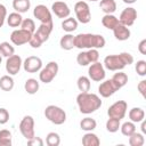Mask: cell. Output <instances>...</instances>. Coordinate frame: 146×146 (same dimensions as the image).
<instances>
[{
	"label": "cell",
	"mask_w": 146,
	"mask_h": 146,
	"mask_svg": "<svg viewBox=\"0 0 146 146\" xmlns=\"http://www.w3.org/2000/svg\"><path fill=\"white\" fill-rule=\"evenodd\" d=\"M52 29H54L52 22L51 23H41L40 26L32 34V36H31V39L29 41L30 46L32 48H34V49L40 48L42 46V43L46 42L49 39V36H50V34L52 32Z\"/></svg>",
	"instance_id": "277c9868"
},
{
	"label": "cell",
	"mask_w": 146,
	"mask_h": 146,
	"mask_svg": "<svg viewBox=\"0 0 146 146\" xmlns=\"http://www.w3.org/2000/svg\"><path fill=\"white\" fill-rule=\"evenodd\" d=\"M141 133H146V122H145V120H143L141 121Z\"/></svg>",
	"instance_id": "bcb514c9"
},
{
	"label": "cell",
	"mask_w": 146,
	"mask_h": 146,
	"mask_svg": "<svg viewBox=\"0 0 146 146\" xmlns=\"http://www.w3.org/2000/svg\"><path fill=\"white\" fill-rule=\"evenodd\" d=\"M21 29L26 30V31H29L30 33L33 34L36 27H35V23H34L33 19H31V18H25V19H23V22H22V24H21Z\"/></svg>",
	"instance_id": "f35d334b"
},
{
	"label": "cell",
	"mask_w": 146,
	"mask_h": 146,
	"mask_svg": "<svg viewBox=\"0 0 146 146\" xmlns=\"http://www.w3.org/2000/svg\"><path fill=\"white\" fill-rule=\"evenodd\" d=\"M74 13L76 16V21L82 24H87L91 19L90 7L86 1H78L74 5Z\"/></svg>",
	"instance_id": "52a82bcc"
},
{
	"label": "cell",
	"mask_w": 146,
	"mask_h": 146,
	"mask_svg": "<svg viewBox=\"0 0 146 146\" xmlns=\"http://www.w3.org/2000/svg\"><path fill=\"white\" fill-rule=\"evenodd\" d=\"M62 29L67 32V33H71L73 31H75L78 29V21L73 17H66L63 22H62Z\"/></svg>",
	"instance_id": "4316f807"
},
{
	"label": "cell",
	"mask_w": 146,
	"mask_h": 146,
	"mask_svg": "<svg viewBox=\"0 0 146 146\" xmlns=\"http://www.w3.org/2000/svg\"><path fill=\"white\" fill-rule=\"evenodd\" d=\"M137 89H138V91L140 92V95H141L143 97H145V96H146V80H141V81L137 84Z\"/></svg>",
	"instance_id": "ee69618b"
},
{
	"label": "cell",
	"mask_w": 146,
	"mask_h": 146,
	"mask_svg": "<svg viewBox=\"0 0 146 146\" xmlns=\"http://www.w3.org/2000/svg\"><path fill=\"white\" fill-rule=\"evenodd\" d=\"M99 52L97 49H88L86 51H81L76 56V62L80 66H88L95 62H98Z\"/></svg>",
	"instance_id": "9c48e42d"
},
{
	"label": "cell",
	"mask_w": 146,
	"mask_h": 146,
	"mask_svg": "<svg viewBox=\"0 0 146 146\" xmlns=\"http://www.w3.org/2000/svg\"><path fill=\"white\" fill-rule=\"evenodd\" d=\"M33 16L41 23H51L52 17L50 10L44 5H38L33 9Z\"/></svg>",
	"instance_id": "2e32d148"
},
{
	"label": "cell",
	"mask_w": 146,
	"mask_h": 146,
	"mask_svg": "<svg viewBox=\"0 0 146 146\" xmlns=\"http://www.w3.org/2000/svg\"><path fill=\"white\" fill-rule=\"evenodd\" d=\"M1 62H2V56H1V54H0V64H1Z\"/></svg>",
	"instance_id": "c3c4849f"
},
{
	"label": "cell",
	"mask_w": 146,
	"mask_h": 146,
	"mask_svg": "<svg viewBox=\"0 0 146 146\" xmlns=\"http://www.w3.org/2000/svg\"><path fill=\"white\" fill-rule=\"evenodd\" d=\"M112 31H113V34H114L115 39L119 40V41H125L131 35V32H130L129 27L125 26V25H123V24H121L120 22H119V24Z\"/></svg>",
	"instance_id": "d6986e66"
},
{
	"label": "cell",
	"mask_w": 146,
	"mask_h": 146,
	"mask_svg": "<svg viewBox=\"0 0 146 146\" xmlns=\"http://www.w3.org/2000/svg\"><path fill=\"white\" fill-rule=\"evenodd\" d=\"M19 131L22 133V136L29 140L31 139L32 137L35 136V132H34V119L31 116V115H25L22 121L19 122Z\"/></svg>",
	"instance_id": "ba28073f"
},
{
	"label": "cell",
	"mask_w": 146,
	"mask_h": 146,
	"mask_svg": "<svg viewBox=\"0 0 146 146\" xmlns=\"http://www.w3.org/2000/svg\"><path fill=\"white\" fill-rule=\"evenodd\" d=\"M58 64L56 62H49L43 68L40 70V73H39V80L43 83H50L57 75L58 73Z\"/></svg>",
	"instance_id": "8992f818"
},
{
	"label": "cell",
	"mask_w": 146,
	"mask_h": 146,
	"mask_svg": "<svg viewBox=\"0 0 146 146\" xmlns=\"http://www.w3.org/2000/svg\"><path fill=\"white\" fill-rule=\"evenodd\" d=\"M100 140L98 136L91 131H87L82 137V145L83 146H98Z\"/></svg>",
	"instance_id": "ffe728a7"
},
{
	"label": "cell",
	"mask_w": 146,
	"mask_h": 146,
	"mask_svg": "<svg viewBox=\"0 0 146 146\" xmlns=\"http://www.w3.org/2000/svg\"><path fill=\"white\" fill-rule=\"evenodd\" d=\"M59 46L64 50H72L74 48V35L71 33L64 34L59 40Z\"/></svg>",
	"instance_id": "44dd1931"
},
{
	"label": "cell",
	"mask_w": 146,
	"mask_h": 146,
	"mask_svg": "<svg viewBox=\"0 0 146 146\" xmlns=\"http://www.w3.org/2000/svg\"><path fill=\"white\" fill-rule=\"evenodd\" d=\"M88 78L92 81H96V82H102L104 79H105V68H104V65L99 62H95L92 64H90L89 68H88Z\"/></svg>",
	"instance_id": "8fae6325"
},
{
	"label": "cell",
	"mask_w": 146,
	"mask_h": 146,
	"mask_svg": "<svg viewBox=\"0 0 146 146\" xmlns=\"http://www.w3.org/2000/svg\"><path fill=\"white\" fill-rule=\"evenodd\" d=\"M11 132L7 129L0 130V146H10L11 145Z\"/></svg>",
	"instance_id": "d590c367"
},
{
	"label": "cell",
	"mask_w": 146,
	"mask_h": 146,
	"mask_svg": "<svg viewBox=\"0 0 146 146\" xmlns=\"http://www.w3.org/2000/svg\"><path fill=\"white\" fill-rule=\"evenodd\" d=\"M88 1H98V0H88Z\"/></svg>",
	"instance_id": "681fc988"
},
{
	"label": "cell",
	"mask_w": 146,
	"mask_h": 146,
	"mask_svg": "<svg viewBox=\"0 0 146 146\" xmlns=\"http://www.w3.org/2000/svg\"><path fill=\"white\" fill-rule=\"evenodd\" d=\"M138 51L141 55H146V39H143L138 44Z\"/></svg>",
	"instance_id": "f6af8a7d"
},
{
	"label": "cell",
	"mask_w": 146,
	"mask_h": 146,
	"mask_svg": "<svg viewBox=\"0 0 146 146\" xmlns=\"http://www.w3.org/2000/svg\"><path fill=\"white\" fill-rule=\"evenodd\" d=\"M105 43V38L100 34L80 33L74 36V47L79 49H102Z\"/></svg>",
	"instance_id": "6da1fadb"
},
{
	"label": "cell",
	"mask_w": 146,
	"mask_h": 146,
	"mask_svg": "<svg viewBox=\"0 0 146 146\" xmlns=\"http://www.w3.org/2000/svg\"><path fill=\"white\" fill-rule=\"evenodd\" d=\"M133 63V56L129 52H121L119 55H108L104 58V67L108 71H121L127 65Z\"/></svg>",
	"instance_id": "3957f363"
},
{
	"label": "cell",
	"mask_w": 146,
	"mask_h": 146,
	"mask_svg": "<svg viewBox=\"0 0 146 146\" xmlns=\"http://www.w3.org/2000/svg\"><path fill=\"white\" fill-rule=\"evenodd\" d=\"M135 70L137 72L138 75L140 76H145L146 75V62L145 60H138L136 63V66H135Z\"/></svg>",
	"instance_id": "ab89813d"
},
{
	"label": "cell",
	"mask_w": 146,
	"mask_h": 146,
	"mask_svg": "<svg viewBox=\"0 0 146 146\" xmlns=\"http://www.w3.org/2000/svg\"><path fill=\"white\" fill-rule=\"evenodd\" d=\"M117 90H119V88H117V86L113 82L112 79L105 80V81L102 82V83L99 84V87H98V92H99V95H100L102 97H104V98L111 97V96L114 95Z\"/></svg>",
	"instance_id": "e0dca14e"
},
{
	"label": "cell",
	"mask_w": 146,
	"mask_h": 146,
	"mask_svg": "<svg viewBox=\"0 0 146 146\" xmlns=\"http://www.w3.org/2000/svg\"><path fill=\"white\" fill-rule=\"evenodd\" d=\"M112 80L113 82L117 86L119 89H121L122 87H124L128 82V75L124 73V72H121V71H117V73H115L113 76H112Z\"/></svg>",
	"instance_id": "f546056e"
},
{
	"label": "cell",
	"mask_w": 146,
	"mask_h": 146,
	"mask_svg": "<svg viewBox=\"0 0 146 146\" xmlns=\"http://www.w3.org/2000/svg\"><path fill=\"white\" fill-rule=\"evenodd\" d=\"M46 144L48 146H58L60 144V137L57 132H49L46 137Z\"/></svg>",
	"instance_id": "74e56055"
},
{
	"label": "cell",
	"mask_w": 146,
	"mask_h": 146,
	"mask_svg": "<svg viewBox=\"0 0 146 146\" xmlns=\"http://www.w3.org/2000/svg\"><path fill=\"white\" fill-rule=\"evenodd\" d=\"M120 129H121L122 135L125 136V137H129V136H131L133 132H136V125H135V123L131 122V121L124 122L122 125H120Z\"/></svg>",
	"instance_id": "e575fe53"
},
{
	"label": "cell",
	"mask_w": 146,
	"mask_h": 146,
	"mask_svg": "<svg viewBox=\"0 0 146 146\" xmlns=\"http://www.w3.org/2000/svg\"><path fill=\"white\" fill-rule=\"evenodd\" d=\"M14 88V79L10 75H2L0 78V89L3 91H10Z\"/></svg>",
	"instance_id": "1f68e13d"
},
{
	"label": "cell",
	"mask_w": 146,
	"mask_h": 146,
	"mask_svg": "<svg viewBox=\"0 0 146 146\" xmlns=\"http://www.w3.org/2000/svg\"><path fill=\"white\" fill-rule=\"evenodd\" d=\"M6 18H7V8L2 3H0V27L3 26Z\"/></svg>",
	"instance_id": "7bdbcfd3"
},
{
	"label": "cell",
	"mask_w": 146,
	"mask_h": 146,
	"mask_svg": "<svg viewBox=\"0 0 146 146\" xmlns=\"http://www.w3.org/2000/svg\"><path fill=\"white\" fill-rule=\"evenodd\" d=\"M144 143H145L144 133L136 131L131 136H129V145L130 146H143Z\"/></svg>",
	"instance_id": "d6a6232c"
},
{
	"label": "cell",
	"mask_w": 146,
	"mask_h": 146,
	"mask_svg": "<svg viewBox=\"0 0 146 146\" xmlns=\"http://www.w3.org/2000/svg\"><path fill=\"white\" fill-rule=\"evenodd\" d=\"M6 19H7L8 26H10V27H18V26H21V24H22V22H23L22 15H21L19 13H17V11L10 13V14L7 16Z\"/></svg>",
	"instance_id": "d4e9b609"
},
{
	"label": "cell",
	"mask_w": 146,
	"mask_h": 146,
	"mask_svg": "<svg viewBox=\"0 0 146 146\" xmlns=\"http://www.w3.org/2000/svg\"><path fill=\"white\" fill-rule=\"evenodd\" d=\"M129 119L131 122L133 123H138V122H141L144 119H145V112L143 108L140 107H133L129 111Z\"/></svg>",
	"instance_id": "7402d4cb"
},
{
	"label": "cell",
	"mask_w": 146,
	"mask_h": 146,
	"mask_svg": "<svg viewBox=\"0 0 146 146\" xmlns=\"http://www.w3.org/2000/svg\"><path fill=\"white\" fill-rule=\"evenodd\" d=\"M99 8L104 14H113L116 10V2L115 0H100Z\"/></svg>",
	"instance_id": "cb8c5ba5"
},
{
	"label": "cell",
	"mask_w": 146,
	"mask_h": 146,
	"mask_svg": "<svg viewBox=\"0 0 146 146\" xmlns=\"http://www.w3.org/2000/svg\"><path fill=\"white\" fill-rule=\"evenodd\" d=\"M124 3H128V5H132V3H135L137 0H122Z\"/></svg>",
	"instance_id": "7dc6e473"
},
{
	"label": "cell",
	"mask_w": 146,
	"mask_h": 146,
	"mask_svg": "<svg viewBox=\"0 0 146 146\" xmlns=\"http://www.w3.org/2000/svg\"><path fill=\"white\" fill-rule=\"evenodd\" d=\"M22 65H23L22 57L19 55L14 54L10 57H8L6 60V71L7 73H9V75H16L19 72Z\"/></svg>",
	"instance_id": "7c38bea8"
},
{
	"label": "cell",
	"mask_w": 146,
	"mask_h": 146,
	"mask_svg": "<svg viewBox=\"0 0 146 146\" xmlns=\"http://www.w3.org/2000/svg\"><path fill=\"white\" fill-rule=\"evenodd\" d=\"M27 145L29 146H43V140L40 137H32L31 139L27 140Z\"/></svg>",
	"instance_id": "b9f144b4"
},
{
	"label": "cell",
	"mask_w": 146,
	"mask_h": 146,
	"mask_svg": "<svg viewBox=\"0 0 146 146\" xmlns=\"http://www.w3.org/2000/svg\"><path fill=\"white\" fill-rule=\"evenodd\" d=\"M51 10L58 18H66L71 14V9L68 5L64 1H55L51 5Z\"/></svg>",
	"instance_id": "ac0fdd59"
},
{
	"label": "cell",
	"mask_w": 146,
	"mask_h": 146,
	"mask_svg": "<svg viewBox=\"0 0 146 146\" xmlns=\"http://www.w3.org/2000/svg\"><path fill=\"white\" fill-rule=\"evenodd\" d=\"M31 36H32V33H30L26 30L19 29V30H15V31L11 32V34H10V41L15 46H22V44L29 43Z\"/></svg>",
	"instance_id": "4fadbf2b"
},
{
	"label": "cell",
	"mask_w": 146,
	"mask_h": 146,
	"mask_svg": "<svg viewBox=\"0 0 146 146\" xmlns=\"http://www.w3.org/2000/svg\"><path fill=\"white\" fill-rule=\"evenodd\" d=\"M96 127H97V122L92 117L87 116L80 121V128L83 131H92L96 129Z\"/></svg>",
	"instance_id": "f1b7e54d"
},
{
	"label": "cell",
	"mask_w": 146,
	"mask_h": 146,
	"mask_svg": "<svg viewBox=\"0 0 146 146\" xmlns=\"http://www.w3.org/2000/svg\"><path fill=\"white\" fill-rule=\"evenodd\" d=\"M31 7V2L30 0H13V8L15 9V11L23 14L26 13Z\"/></svg>",
	"instance_id": "484cf974"
},
{
	"label": "cell",
	"mask_w": 146,
	"mask_h": 146,
	"mask_svg": "<svg viewBox=\"0 0 146 146\" xmlns=\"http://www.w3.org/2000/svg\"><path fill=\"white\" fill-rule=\"evenodd\" d=\"M0 54H1L2 57L8 58V57H10L11 55L15 54V48L9 42L3 41V42L0 43Z\"/></svg>",
	"instance_id": "836d02e7"
},
{
	"label": "cell",
	"mask_w": 146,
	"mask_h": 146,
	"mask_svg": "<svg viewBox=\"0 0 146 146\" xmlns=\"http://www.w3.org/2000/svg\"><path fill=\"white\" fill-rule=\"evenodd\" d=\"M76 86H78V89H79L81 92H88V91L90 90V87H91L90 79H89L88 76L81 75V76L78 78Z\"/></svg>",
	"instance_id": "4dcf8cb0"
},
{
	"label": "cell",
	"mask_w": 146,
	"mask_h": 146,
	"mask_svg": "<svg viewBox=\"0 0 146 146\" xmlns=\"http://www.w3.org/2000/svg\"><path fill=\"white\" fill-rule=\"evenodd\" d=\"M102 24L108 29V30H113L117 24H119V18L115 17L113 14H105L102 18Z\"/></svg>",
	"instance_id": "603a6c76"
},
{
	"label": "cell",
	"mask_w": 146,
	"mask_h": 146,
	"mask_svg": "<svg viewBox=\"0 0 146 146\" xmlns=\"http://www.w3.org/2000/svg\"><path fill=\"white\" fill-rule=\"evenodd\" d=\"M9 121V112L3 108L0 107V124H6Z\"/></svg>",
	"instance_id": "60d3db41"
},
{
	"label": "cell",
	"mask_w": 146,
	"mask_h": 146,
	"mask_svg": "<svg viewBox=\"0 0 146 146\" xmlns=\"http://www.w3.org/2000/svg\"><path fill=\"white\" fill-rule=\"evenodd\" d=\"M120 125H121V123H120V120H117V119L108 117V120L106 121V130L108 132H112V133L116 132L120 129Z\"/></svg>",
	"instance_id": "8d00e7d4"
},
{
	"label": "cell",
	"mask_w": 146,
	"mask_h": 146,
	"mask_svg": "<svg viewBox=\"0 0 146 146\" xmlns=\"http://www.w3.org/2000/svg\"><path fill=\"white\" fill-rule=\"evenodd\" d=\"M44 116L48 121L56 125H60L66 121L65 111L56 105H48L44 110Z\"/></svg>",
	"instance_id": "5b68a950"
},
{
	"label": "cell",
	"mask_w": 146,
	"mask_h": 146,
	"mask_svg": "<svg viewBox=\"0 0 146 146\" xmlns=\"http://www.w3.org/2000/svg\"><path fill=\"white\" fill-rule=\"evenodd\" d=\"M127 110H128L127 102L125 100H117L108 107L107 115H108V117H114V119H117L121 121L125 116Z\"/></svg>",
	"instance_id": "30bf717a"
},
{
	"label": "cell",
	"mask_w": 146,
	"mask_h": 146,
	"mask_svg": "<svg viewBox=\"0 0 146 146\" xmlns=\"http://www.w3.org/2000/svg\"><path fill=\"white\" fill-rule=\"evenodd\" d=\"M136 19H137V10L132 7H127L125 9H123L119 17V22L128 27L133 25Z\"/></svg>",
	"instance_id": "9a60e30c"
},
{
	"label": "cell",
	"mask_w": 146,
	"mask_h": 146,
	"mask_svg": "<svg viewBox=\"0 0 146 146\" xmlns=\"http://www.w3.org/2000/svg\"><path fill=\"white\" fill-rule=\"evenodd\" d=\"M39 88H40L39 82L36 81V79H33V78L27 79V80L25 81V83H24V89H25V91H26L29 95H34V94H36L38 90H39Z\"/></svg>",
	"instance_id": "83f0119b"
},
{
	"label": "cell",
	"mask_w": 146,
	"mask_h": 146,
	"mask_svg": "<svg viewBox=\"0 0 146 146\" xmlns=\"http://www.w3.org/2000/svg\"><path fill=\"white\" fill-rule=\"evenodd\" d=\"M22 66L27 73H36L42 68V60L38 56H29L23 62Z\"/></svg>",
	"instance_id": "5bb4252c"
},
{
	"label": "cell",
	"mask_w": 146,
	"mask_h": 146,
	"mask_svg": "<svg viewBox=\"0 0 146 146\" xmlns=\"http://www.w3.org/2000/svg\"><path fill=\"white\" fill-rule=\"evenodd\" d=\"M76 104L82 114H91L102 106V99L98 95L91 92H80L76 96Z\"/></svg>",
	"instance_id": "7a4b0ae2"
}]
</instances>
